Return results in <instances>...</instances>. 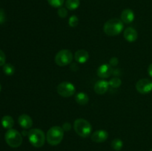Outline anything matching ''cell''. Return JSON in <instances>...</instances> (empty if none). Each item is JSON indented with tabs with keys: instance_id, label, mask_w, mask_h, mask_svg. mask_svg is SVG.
Returning a JSON list of instances; mask_svg holds the SVG:
<instances>
[{
	"instance_id": "cell-9",
	"label": "cell",
	"mask_w": 152,
	"mask_h": 151,
	"mask_svg": "<svg viewBox=\"0 0 152 151\" xmlns=\"http://www.w3.org/2000/svg\"><path fill=\"white\" fill-rule=\"evenodd\" d=\"M108 132L104 130H96L91 135V140L96 143H102L108 139Z\"/></svg>"
},
{
	"instance_id": "cell-12",
	"label": "cell",
	"mask_w": 152,
	"mask_h": 151,
	"mask_svg": "<svg viewBox=\"0 0 152 151\" xmlns=\"http://www.w3.org/2000/svg\"><path fill=\"white\" fill-rule=\"evenodd\" d=\"M123 36H124L125 39L129 42H134L137 39V31L133 28H127L125 29Z\"/></svg>"
},
{
	"instance_id": "cell-21",
	"label": "cell",
	"mask_w": 152,
	"mask_h": 151,
	"mask_svg": "<svg viewBox=\"0 0 152 151\" xmlns=\"http://www.w3.org/2000/svg\"><path fill=\"white\" fill-rule=\"evenodd\" d=\"M109 86L110 87H113V88H118L121 86L122 84V81L120 78L118 77H114V78H112L109 81Z\"/></svg>"
},
{
	"instance_id": "cell-19",
	"label": "cell",
	"mask_w": 152,
	"mask_h": 151,
	"mask_svg": "<svg viewBox=\"0 0 152 151\" xmlns=\"http://www.w3.org/2000/svg\"><path fill=\"white\" fill-rule=\"evenodd\" d=\"M3 71L7 76H12L15 73V68L13 65L8 63L3 65Z\"/></svg>"
},
{
	"instance_id": "cell-13",
	"label": "cell",
	"mask_w": 152,
	"mask_h": 151,
	"mask_svg": "<svg viewBox=\"0 0 152 151\" xmlns=\"http://www.w3.org/2000/svg\"><path fill=\"white\" fill-rule=\"evenodd\" d=\"M19 124L24 129H29L33 126V120L27 114H22L18 118Z\"/></svg>"
},
{
	"instance_id": "cell-18",
	"label": "cell",
	"mask_w": 152,
	"mask_h": 151,
	"mask_svg": "<svg viewBox=\"0 0 152 151\" xmlns=\"http://www.w3.org/2000/svg\"><path fill=\"white\" fill-rule=\"evenodd\" d=\"M80 4V0H66L65 1V7L70 10H74L77 9Z\"/></svg>"
},
{
	"instance_id": "cell-22",
	"label": "cell",
	"mask_w": 152,
	"mask_h": 151,
	"mask_svg": "<svg viewBox=\"0 0 152 151\" xmlns=\"http://www.w3.org/2000/svg\"><path fill=\"white\" fill-rule=\"evenodd\" d=\"M47 1L51 7H56V8L61 7L65 2V0H47Z\"/></svg>"
},
{
	"instance_id": "cell-31",
	"label": "cell",
	"mask_w": 152,
	"mask_h": 151,
	"mask_svg": "<svg viewBox=\"0 0 152 151\" xmlns=\"http://www.w3.org/2000/svg\"><path fill=\"white\" fill-rule=\"evenodd\" d=\"M149 151H152V149L151 150H150Z\"/></svg>"
},
{
	"instance_id": "cell-7",
	"label": "cell",
	"mask_w": 152,
	"mask_h": 151,
	"mask_svg": "<svg viewBox=\"0 0 152 151\" xmlns=\"http://www.w3.org/2000/svg\"><path fill=\"white\" fill-rule=\"evenodd\" d=\"M75 92L76 88L74 85L68 81H62L57 87V93L62 97H71L75 93Z\"/></svg>"
},
{
	"instance_id": "cell-27",
	"label": "cell",
	"mask_w": 152,
	"mask_h": 151,
	"mask_svg": "<svg viewBox=\"0 0 152 151\" xmlns=\"http://www.w3.org/2000/svg\"><path fill=\"white\" fill-rule=\"evenodd\" d=\"M5 22V14L3 10H0V24H3Z\"/></svg>"
},
{
	"instance_id": "cell-8",
	"label": "cell",
	"mask_w": 152,
	"mask_h": 151,
	"mask_svg": "<svg viewBox=\"0 0 152 151\" xmlns=\"http://www.w3.org/2000/svg\"><path fill=\"white\" fill-rule=\"evenodd\" d=\"M136 89L141 94H147L152 91V81L148 78H141L136 83Z\"/></svg>"
},
{
	"instance_id": "cell-24",
	"label": "cell",
	"mask_w": 152,
	"mask_h": 151,
	"mask_svg": "<svg viewBox=\"0 0 152 151\" xmlns=\"http://www.w3.org/2000/svg\"><path fill=\"white\" fill-rule=\"evenodd\" d=\"M58 15H59V17L61 18H65L67 16H68V10H67V8L63 7H59V10L57 11Z\"/></svg>"
},
{
	"instance_id": "cell-23",
	"label": "cell",
	"mask_w": 152,
	"mask_h": 151,
	"mask_svg": "<svg viewBox=\"0 0 152 151\" xmlns=\"http://www.w3.org/2000/svg\"><path fill=\"white\" fill-rule=\"evenodd\" d=\"M79 24V19L77 16L73 15L68 19V25L71 28H76Z\"/></svg>"
},
{
	"instance_id": "cell-15",
	"label": "cell",
	"mask_w": 152,
	"mask_h": 151,
	"mask_svg": "<svg viewBox=\"0 0 152 151\" xmlns=\"http://www.w3.org/2000/svg\"><path fill=\"white\" fill-rule=\"evenodd\" d=\"M121 20L123 23L130 24L134 20V13L131 9H125L121 13Z\"/></svg>"
},
{
	"instance_id": "cell-20",
	"label": "cell",
	"mask_w": 152,
	"mask_h": 151,
	"mask_svg": "<svg viewBox=\"0 0 152 151\" xmlns=\"http://www.w3.org/2000/svg\"><path fill=\"white\" fill-rule=\"evenodd\" d=\"M123 142L120 139H114L111 142V147L116 151H119L123 148Z\"/></svg>"
},
{
	"instance_id": "cell-5",
	"label": "cell",
	"mask_w": 152,
	"mask_h": 151,
	"mask_svg": "<svg viewBox=\"0 0 152 151\" xmlns=\"http://www.w3.org/2000/svg\"><path fill=\"white\" fill-rule=\"evenodd\" d=\"M5 142L10 147H18L22 143V136L19 131L14 129H9L4 135Z\"/></svg>"
},
{
	"instance_id": "cell-10",
	"label": "cell",
	"mask_w": 152,
	"mask_h": 151,
	"mask_svg": "<svg viewBox=\"0 0 152 151\" xmlns=\"http://www.w3.org/2000/svg\"><path fill=\"white\" fill-rule=\"evenodd\" d=\"M98 76L102 78H107L113 73V70L111 66L108 64H103L100 65L97 69Z\"/></svg>"
},
{
	"instance_id": "cell-17",
	"label": "cell",
	"mask_w": 152,
	"mask_h": 151,
	"mask_svg": "<svg viewBox=\"0 0 152 151\" xmlns=\"http://www.w3.org/2000/svg\"><path fill=\"white\" fill-rule=\"evenodd\" d=\"M1 125L4 128L7 129H11L12 127L14 125V120L12 118L10 115H4L1 118Z\"/></svg>"
},
{
	"instance_id": "cell-3",
	"label": "cell",
	"mask_w": 152,
	"mask_h": 151,
	"mask_svg": "<svg viewBox=\"0 0 152 151\" xmlns=\"http://www.w3.org/2000/svg\"><path fill=\"white\" fill-rule=\"evenodd\" d=\"M28 136L30 143L35 147H41L45 143L46 136L40 129H31L28 133Z\"/></svg>"
},
{
	"instance_id": "cell-6",
	"label": "cell",
	"mask_w": 152,
	"mask_h": 151,
	"mask_svg": "<svg viewBox=\"0 0 152 151\" xmlns=\"http://www.w3.org/2000/svg\"><path fill=\"white\" fill-rule=\"evenodd\" d=\"M73 54L71 50L63 49L56 53L55 56V62L60 67L66 66L71 63L73 60Z\"/></svg>"
},
{
	"instance_id": "cell-16",
	"label": "cell",
	"mask_w": 152,
	"mask_h": 151,
	"mask_svg": "<svg viewBox=\"0 0 152 151\" xmlns=\"http://www.w3.org/2000/svg\"><path fill=\"white\" fill-rule=\"evenodd\" d=\"M75 101L80 105H86L89 102V97L84 92H80L75 96Z\"/></svg>"
},
{
	"instance_id": "cell-14",
	"label": "cell",
	"mask_w": 152,
	"mask_h": 151,
	"mask_svg": "<svg viewBox=\"0 0 152 151\" xmlns=\"http://www.w3.org/2000/svg\"><path fill=\"white\" fill-rule=\"evenodd\" d=\"M74 59L80 64L86 63L89 59L88 52L83 49L78 50L74 54Z\"/></svg>"
},
{
	"instance_id": "cell-11",
	"label": "cell",
	"mask_w": 152,
	"mask_h": 151,
	"mask_svg": "<svg viewBox=\"0 0 152 151\" xmlns=\"http://www.w3.org/2000/svg\"><path fill=\"white\" fill-rule=\"evenodd\" d=\"M109 87V83L105 80H99L96 81L94 87L95 93L99 95H102L106 93Z\"/></svg>"
},
{
	"instance_id": "cell-25",
	"label": "cell",
	"mask_w": 152,
	"mask_h": 151,
	"mask_svg": "<svg viewBox=\"0 0 152 151\" xmlns=\"http://www.w3.org/2000/svg\"><path fill=\"white\" fill-rule=\"evenodd\" d=\"M6 56L4 52L0 50V66H3L5 64Z\"/></svg>"
},
{
	"instance_id": "cell-2",
	"label": "cell",
	"mask_w": 152,
	"mask_h": 151,
	"mask_svg": "<svg viewBox=\"0 0 152 151\" xmlns=\"http://www.w3.org/2000/svg\"><path fill=\"white\" fill-rule=\"evenodd\" d=\"M64 137V130L59 126H53L47 132L46 140L51 146H56L61 143Z\"/></svg>"
},
{
	"instance_id": "cell-29",
	"label": "cell",
	"mask_w": 152,
	"mask_h": 151,
	"mask_svg": "<svg viewBox=\"0 0 152 151\" xmlns=\"http://www.w3.org/2000/svg\"><path fill=\"white\" fill-rule=\"evenodd\" d=\"M148 74H149L150 76L152 77V63L150 64L149 66H148Z\"/></svg>"
},
{
	"instance_id": "cell-26",
	"label": "cell",
	"mask_w": 152,
	"mask_h": 151,
	"mask_svg": "<svg viewBox=\"0 0 152 151\" xmlns=\"http://www.w3.org/2000/svg\"><path fill=\"white\" fill-rule=\"evenodd\" d=\"M118 62H119V60H118V59H117V57L111 58V59H110V61H109L110 65H111V66H112V67L117 66V65H118Z\"/></svg>"
},
{
	"instance_id": "cell-28",
	"label": "cell",
	"mask_w": 152,
	"mask_h": 151,
	"mask_svg": "<svg viewBox=\"0 0 152 151\" xmlns=\"http://www.w3.org/2000/svg\"><path fill=\"white\" fill-rule=\"evenodd\" d=\"M62 127L64 130V131H69L71 128V125L70 123L65 122V124H63V125H62Z\"/></svg>"
},
{
	"instance_id": "cell-30",
	"label": "cell",
	"mask_w": 152,
	"mask_h": 151,
	"mask_svg": "<svg viewBox=\"0 0 152 151\" xmlns=\"http://www.w3.org/2000/svg\"><path fill=\"white\" fill-rule=\"evenodd\" d=\"M1 84H0V92H1Z\"/></svg>"
},
{
	"instance_id": "cell-1",
	"label": "cell",
	"mask_w": 152,
	"mask_h": 151,
	"mask_svg": "<svg viewBox=\"0 0 152 151\" xmlns=\"http://www.w3.org/2000/svg\"><path fill=\"white\" fill-rule=\"evenodd\" d=\"M123 28L124 25L121 19L114 18L105 22L103 26V30L106 35L114 36L119 35L123 30Z\"/></svg>"
},
{
	"instance_id": "cell-4",
	"label": "cell",
	"mask_w": 152,
	"mask_h": 151,
	"mask_svg": "<svg viewBox=\"0 0 152 151\" xmlns=\"http://www.w3.org/2000/svg\"><path fill=\"white\" fill-rule=\"evenodd\" d=\"M74 129L77 135L83 138H87L91 135L92 127L89 121L84 118H78L74 123Z\"/></svg>"
}]
</instances>
